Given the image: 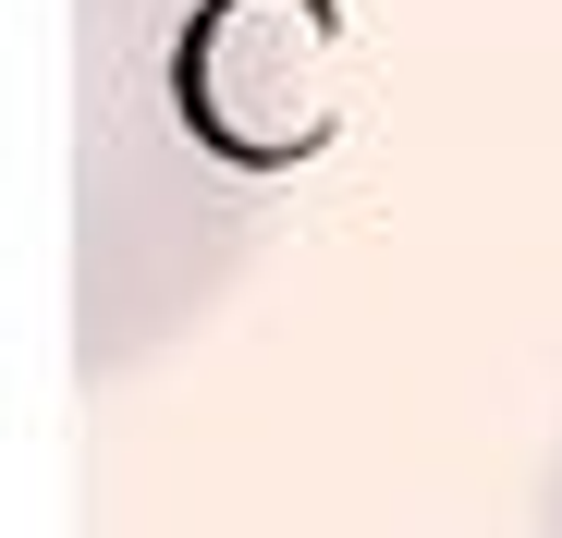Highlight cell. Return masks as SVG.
Segmentation results:
<instances>
[{"mask_svg":"<svg viewBox=\"0 0 562 538\" xmlns=\"http://www.w3.org/2000/svg\"><path fill=\"white\" fill-rule=\"evenodd\" d=\"M538 538H562V440H550V478H538Z\"/></svg>","mask_w":562,"mask_h":538,"instance_id":"cell-1","label":"cell"}]
</instances>
